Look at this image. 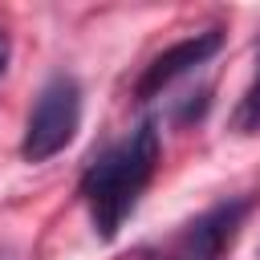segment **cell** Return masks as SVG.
Returning <instances> with one entry per match:
<instances>
[{"instance_id": "cell-2", "label": "cell", "mask_w": 260, "mask_h": 260, "mask_svg": "<svg viewBox=\"0 0 260 260\" xmlns=\"http://www.w3.org/2000/svg\"><path fill=\"white\" fill-rule=\"evenodd\" d=\"M77 126H81V85L69 73H53L28 110L20 158L24 162H49L53 154H61L73 142Z\"/></svg>"}, {"instance_id": "cell-1", "label": "cell", "mask_w": 260, "mask_h": 260, "mask_svg": "<svg viewBox=\"0 0 260 260\" xmlns=\"http://www.w3.org/2000/svg\"><path fill=\"white\" fill-rule=\"evenodd\" d=\"M154 167H158V126L150 118L85 167L77 191H81L89 223L102 240H114L122 232V223L138 207L146 183L154 179Z\"/></svg>"}, {"instance_id": "cell-4", "label": "cell", "mask_w": 260, "mask_h": 260, "mask_svg": "<svg viewBox=\"0 0 260 260\" xmlns=\"http://www.w3.org/2000/svg\"><path fill=\"white\" fill-rule=\"evenodd\" d=\"M219 45H223V32H219V28H203V32H195V37L175 41L171 49H162V53L142 69L134 93H138V98H154V93H162L175 77H183V73H191L195 65H203L207 57H215Z\"/></svg>"}, {"instance_id": "cell-6", "label": "cell", "mask_w": 260, "mask_h": 260, "mask_svg": "<svg viewBox=\"0 0 260 260\" xmlns=\"http://www.w3.org/2000/svg\"><path fill=\"white\" fill-rule=\"evenodd\" d=\"M8 57H12V41H8V32L0 28V73L8 69Z\"/></svg>"}, {"instance_id": "cell-5", "label": "cell", "mask_w": 260, "mask_h": 260, "mask_svg": "<svg viewBox=\"0 0 260 260\" xmlns=\"http://www.w3.org/2000/svg\"><path fill=\"white\" fill-rule=\"evenodd\" d=\"M232 126H236L240 134H256V130H260V49H256V77H252V85L244 89V98H240V106H236V114H232Z\"/></svg>"}, {"instance_id": "cell-3", "label": "cell", "mask_w": 260, "mask_h": 260, "mask_svg": "<svg viewBox=\"0 0 260 260\" xmlns=\"http://www.w3.org/2000/svg\"><path fill=\"white\" fill-rule=\"evenodd\" d=\"M252 203H256L252 195L219 199L215 207H207L203 215H195V219L179 232V240H175L171 256H175V260H219V256L236 244L240 223L248 219Z\"/></svg>"}]
</instances>
